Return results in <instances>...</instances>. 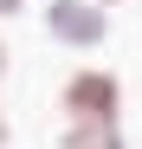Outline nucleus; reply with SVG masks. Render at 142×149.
<instances>
[{
	"label": "nucleus",
	"instance_id": "nucleus-2",
	"mask_svg": "<svg viewBox=\"0 0 142 149\" xmlns=\"http://www.w3.org/2000/svg\"><path fill=\"white\" fill-rule=\"evenodd\" d=\"M52 33H58V39H97V33H103L97 0H52Z\"/></svg>",
	"mask_w": 142,
	"mask_h": 149
},
{
	"label": "nucleus",
	"instance_id": "nucleus-4",
	"mask_svg": "<svg viewBox=\"0 0 142 149\" xmlns=\"http://www.w3.org/2000/svg\"><path fill=\"white\" fill-rule=\"evenodd\" d=\"M7 13H19V0H0V19H7Z\"/></svg>",
	"mask_w": 142,
	"mask_h": 149
},
{
	"label": "nucleus",
	"instance_id": "nucleus-3",
	"mask_svg": "<svg viewBox=\"0 0 142 149\" xmlns=\"http://www.w3.org/2000/svg\"><path fill=\"white\" fill-rule=\"evenodd\" d=\"M65 149H129L123 130H71L65 123Z\"/></svg>",
	"mask_w": 142,
	"mask_h": 149
},
{
	"label": "nucleus",
	"instance_id": "nucleus-6",
	"mask_svg": "<svg viewBox=\"0 0 142 149\" xmlns=\"http://www.w3.org/2000/svg\"><path fill=\"white\" fill-rule=\"evenodd\" d=\"M0 71H7V45H0Z\"/></svg>",
	"mask_w": 142,
	"mask_h": 149
},
{
	"label": "nucleus",
	"instance_id": "nucleus-5",
	"mask_svg": "<svg viewBox=\"0 0 142 149\" xmlns=\"http://www.w3.org/2000/svg\"><path fill=\"white\" fill-rule=\"evenodd\" d=\"M0 136H7V110H0Z\"/></svg>",
	"mask_w": 142,
	"mask_h": 149
},
{
	"label": "nucleus",
	"instance_id": "nucleus-1",
	"mask_svg": "<svg viewBox=\"0 0 142 149\" xmlns=\"http://www.w3.org/2000/svg\"><path fill=\"white\" fill-rule=\"evenodd\" d=\"M58 110L71 117V130H116V117H123V84H116V71H103V65L71 71L65 91H58Z\"/></svg>",
	"mask_w": 142,
	"mask_h": 149
}]
</instances>
